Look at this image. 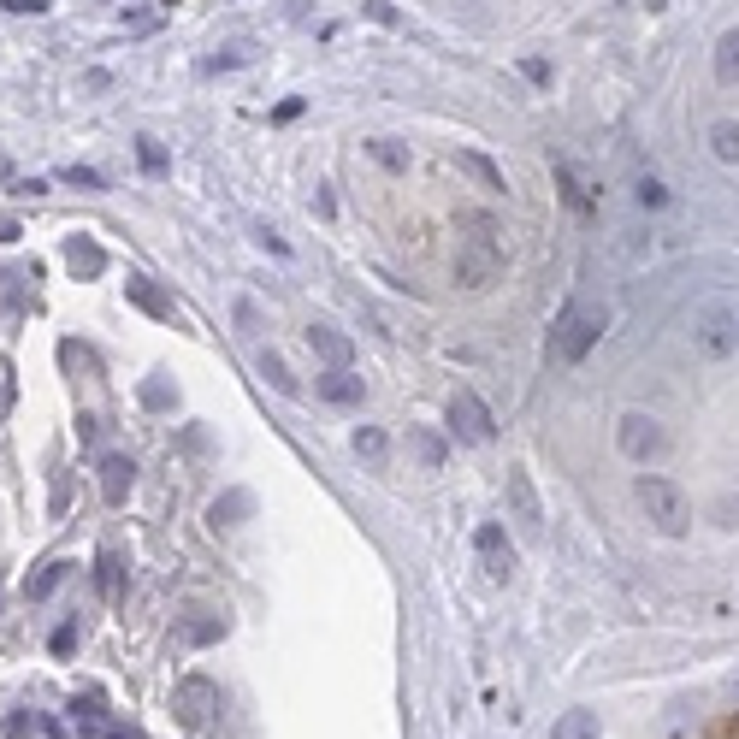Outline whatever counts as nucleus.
I'll list each match as a JSON object with an SVG mask.
<instances>
[{
	"instance_id": "nucleus-1",
	"label": "nucleus",
	"mask_w": 739,
	"mask_h": 739,
	"mask_svg": "<svg viewBox=\"0 0 739 739\" xmlns=\"http://www.w3.org/2000/svg\"><path fill=\"white\" fill-rule=\"evenodd\" d=\"M598 337H604V308H592V302H568V308L556 314V326H550L544 355H550L556 367H580V361L598 349Z\"/></svg>"
},
{
	"instance_id": "nucleus-2",
	"label": "nucleus",
	"mask_w": 739,
	"mask_h": 739,
	"mask_svg": "<svg viewBox=\"0 0 739 739\" xmlns=\"http://www.w3.org/2000/svg\"><path fill=\"white\" fill-rule=\"evenodd\" d=\"M479 237H462L456 243V284L462 290H491L497 278H503V243H497V225L491 219H468Z\"/></svg>"
},
{
	"instance_id": "nucleus-3",
	"label": "nucleus",
	"mask_w": 739,
	"mask_h": 739,
	"mask_svg": "<svg viewBox=\"0 0 739 739\" xmlns=\"http://www.w3.org/2000/svg\"><path fill=\"white\" fill-rule=\"evenodd\" d=\"M639 503H645V521L663 538H680L692 527V503H686V491L669 473H639Z\"/></svg>"
},
{
	"instance_id": "nucleus-4",
	"label": "nucleus",
	"mask_w": 739,
	"mask_h": 739,
	"mask_svg": "<svg viewBox=\"0 0 739 739\" xmlns=\"http://www.w3.org/2000/svg\"><path fill=\"white\" fill-rule=\"evenodd\" d=\"M615 450H621L627 462H657V456L669 450V432H663V420H657V414L627 408V414L615 420Z\"/></svg>"
},
{
	"instance_id": "nucleus-5",
	"label": "nucleus",
	"mask_w": 739,
	"mask_h": 739,
	"mask_svg": "<svg viewBox=\"0 0 739 739\" xmlns=\"http://www.w3.org/2000/svg\"><path fill=\"white\" fill-rule=\"evenodd\" d=\"M692 349L710 355V361H722V355H734L739 349V314L728 308V302H710V308L692 314Z\"/></svg>"
},
{
	"instance_id": "nucleus-6",
	"label": "nucleus",
	"mask_w": 739,
	"mask_h": 739,
	"mask_svg": "<svg viewBox=\"0 0 739 739\" xmlns=\"http://www.w3.org/2000/svg\"><path fill=\"white\" fill-rule=\"evenodd\" d=\"M172 710H178V722H184V728H207V722H213V710H219V686H213L207 674H190V680H178V692H172Z\"/></svg>"
},
{
	"instance_id": "nucleus-7",
	"label": "nucleus",
	"mask_w": 739,
	"mask_h": 739,
	"mask_svg": "<svg viewBox=\"0 0 739 739\" xmlns=\"http://www.w3.org/2000/svg\"><path fill=\"white\" fill-rule=\"evenodd\" d=\"M450 426H456V438H468V444H491V438H497L491 408L479 403V391H468V385L450 397Z\"/></svg>"
},
{
	"instance_id": "nucleus-8",
	"label": "nucleus",
	"mask_w": 739,
	"mask_h": 739,
	"mask_svg": "<svg viewBox=\"0 0 739 739\" xmlns=\"http://www.w3.org/2000/svg\"><path fill=\"white\" fill-rule=\"evenodd\" d=\"M473 550H479V562H485L491 580H515V544H509V533H503L497 521H485V527L473 533Z\"/></svg>"
},
{
	"instance_id": "nucleus-9",
	"label": "nucleus",
	"mask_w": 739,
	"mask_h": 739,
	"mask_svg": "<svg viewBox=\"0 0 739 739\" xmlns=\"http://www.w3.org/2000/svg\"><path fill=\"white\" fill-rule=\"evenodd\" d=\"M509 509H515V521H521V533H538V527H544V503H538L533 479H527L521 468L509 473Z\"/></svg>"
},
{
	"instance_id": "nucleus-10",
	"label": "nucleus",
	"mask_w": 739,
	"mask_h": 739,
	"mask_svg": "<svg viewBox=\"0 0 739 739\" xmlns=\"http://www.w3.org/2000/svg\"><path fill=\"white\" fill-rule=\"evenodd\" d=\"M308 349H314L326 367H349V355H355V343L337 332L332 320H314V326H308Z\"/></svg>"
},
{
	"instance_id": "nucleus-11",
	"label": "nucleus",
	"mask_w": 739,
	"mask_h": 739,
	"mask_svg": "<svg viewBox=\"0 0 739 739\" xmlns=\"http://www.w3.org/2000/svg\"><path fill=\"white\" fill-rule=\"evenodd\" d=\"M131 485H136V468H131V456H107L101 462V497L119 509L125 497H131Z\"/></svg>"
},
{
	"instance_id": "nucleus-12",
	"label": "nucleus",
	"mask_w": 739,
	"mask_h": 739,
	"mask_svg": "<svg viewBox=\"0 0 739 739\" xmlns=\"http://www.w3.org/2000/svg\"><path fill=\"white\" fill-rule=\"evenodd\" d=\"M320 397H326L332 408H355L361 397H367V385H361V379H355L349 367H332V373L320 379Z\"/></svg>"
},
{
	"instance_id": "nucleus-13",
	"label": "nucleus",
	"mask_w": 739,
	"mask_h": 739,
	"mask_svg": "<svg viewBox=\"0 0 739 739\" xmlns=\"http://www.w3.org/2000/svg\"><path fill=\"white\" fill-rule=\"evenodd\" d=\"M550 739H604L598 710H562V716L550 722Z\"/></svg>"
},
{
	"instance_id": "nucleus-14",
	"label": "nucleus",
	"mask_w": 739,
	"mask_h": 739,
	"mask_svg": "<svg viewBox=\"0 0 739 739\" xmlns=\"http://www.w3.org/2000/svg\"><path fill=\"white\" fill-rule=\"evenodd\" d=\"M66 267L77 272V278H95V272L107 267V255H101V243H95V237H71V243H66Z\"/></svg>"
},
{
	"instance_id": "nucleus-15",
	"label": "nucleus",
	"mask_w": 739,
	"mask_h": 739,
	"mask_svg": "<svg viewBox=\"0 0 739 739\" xmlns=\"http://www.w3.org/2000/svg\"><path fill=\"white\" fill-rule=\"evenodd\" d=\"M710 66H716V83H739V24L716 36V54H710Z\"/></svg>"
},
{
	"instance_id": "nucleus-16",
	"label": "nucleus",
	"mask_w": 739,
	"mask_h": 739,
	"mask_svg": "<svg viewBox=\"0 0 739 739\" xmlns=\"http://www.w3.org/2000/svg\"><path fill=\"white\" fill-rule=\"evenodd\" d=\"M710 154L722 166H739V119H716L710 125Z\"/></svg>"
},
{
	"instance_id": "nucleus-17",
	"label": "nucleus",
	"mask_w": 739,
	"mask_h": 739,
	"mask_svg": "<svg viewBox=\"0 0 739 739\" xmlns=\"http://www.w3.org/2000/svg\"><path fill=\"white\" fill-rule=\"evenodd\" d=\"M125 290H131V302H136V308H148L154 320H172V314H178V308H172V302H166V296H160V290L148 284V278H131Z\"/></svg>"
},
{
	"instance_id": "nucleus-18",
	"label": "nucleus",
	"mask_w": 739,
	"mask_h": 739,
	"mask_svg": "<svg viewBox=\"0 0 739 739\" xmlns=\"http://www.w3.org/2000/svg\"><path fill=\"white\" fill-rule=\"evenodd\" d=\"M95 580H101V598H119V592H125V562H119V550H101Z\"/></svg>"
},
{
	"instance_id": "nucleus-19",
	"label": "nucleus",
	"mask_w": 739,
	"mask_h": 739,
	"mask_svg": "<svg viewBox=\"0 0 739 739\" xmlns=\"http://www.w3.org/2000/svg\"><path fill=\"white\" fill-rule=\"evenodd\" d=\"M219 633H225V621H213V615H190V621L178 627V639H184V645H213Z\"/></svg>"
},
{
	"instance_id": "nucleus-20",
	"label": "nucleus",
	"mask_w": 739,
	"mask_h": 739,
	"mask_svg": "<svg viewBox=\"0 0 739 739\" xmlns=\"http://www.w3.org/2000/svg\"><path fill=\"white\" fill-rule=\"evenodd\" d=\"M237 515H249V491H231V497H219V503L207 509L213 527H237Z\"/></svg>"
},
{
	"instance_id": "nucleus-21",
	"label": "nucleus",
	"mask_w": 739,
	"mask_h": 739,
	"mask_svg": "<svg viewBox=\"0 0 739 739\" xmlns=\"http://www.w3.org/2000/svg\"><path fill=\"white\" fill-rule=\"evenodd\" d=\"M456 166H462V172H473V178H479L485 190H509V184H503V172H497V166H491L485 154H456Z\"/></svg>"
},
{
	"instance_id": "nucleus-22",
	"label": "nucleus",
	"mask_w": 739,
	"mask_h": 739,
	"mask_svg": "<svg viewBox=\"0 0 739 739\" xmlns=\"http://www.w3.org/2000/svg\"><path fill=\"white\" fill-rule=\"evenodd\" d=\"M261 379H272V391H284V397H296V379H290V367L278 361V355H261Z\"/></svg>"
},
{
	"instance_id": "nucleus-23",
	"label": "nucleus",
	"mask_w": 739,
	"mask_h": 739,
	"mask_svg": "<svg viewBox=\"0 0 739 739\" xmlns=\"http://www.w3.org/2000/svg\"><path fill=\"white\" fill-rule=\"evenodd\" d=\"M355 456L379 462V456H385V432H379V426H355Z\"/></svg>"
},
{
	"instance_id": "nucleus-24",
	"label": "nucleus",
	"mask_w": 739,
	"mask_h": 739,
	"mask_svg": "<svg viewBox=\"0 0 739 739\" xmlns=\"http://www.w3.org/2000/svg\"><path fill=\"white\" fill-rule=\"evenodd\" d=\"M414 456H420L426 468H444V438H438V432H414Z\"/></svg>"
},
{
	"instance_id": "nucleus-25",
	"label": "nucleus",
	"mask_w": 739,
	"mask_h": 739,
	"mask_svg": "<svg viewBox=\"0 0 739 739\" xmlns=\"http://www.w3.org/2000/svg\"><path fill=\"white\" fill-rule=\"evenodd\" d=\"M60 580H66V562H48V568H42L36 580H24V592H30V598H48V592H54Z\"/></svg>"
},
{
	"instance_id": "nucleus-26",
	"label": "nucleus",
	"mask_w": 739,
	"mask_h": 739,
	"mask_svg": "<svg viewBox=\"0 0 739 739\" xmlns=\"http://www.w3.org/2000/svg\"><path fill=\"white\" fill-rule=\"evenodd\" d=\"M367 148H373V160H379V166H391V172H403V166H408V154L397 148V142H385V136H379V142H367Z\"/></svg>"
},
{
	"instance_id": "nucleus-27",
	"label": "nucleus",
	"mask_w": 739,
	"mask_h": 739,
	"mask_svg": "<svg viewBox=\"0 0 739 739\" xmlns=\"http://www.w3.org/2000/svg\"><path fill=\"white\" fill-rule=\"evenodd\" d=\"M136 154H142V166H148V172H166V148H160L154 136H142V148H136Z\"/></svg>"
},
{
	"instance_id": "nucleus-28",
	"label": "nucleus",
	"mask_w": 739,
	"mask_h": 739,
	"mask_svg": "<svg viewBox=\"0 0 739 739\" xmlns=\"http://www.w3.org/2000/svg\"><path fill=\"white\" fill-rule=\"evenodd\" d=\"M633 196H639L645 207H663V202H669V190H663L657 178H639V190H633Z\"/></svg>"
},
{
	"instance_id": "nucleus-29",
	"label": "nucleus",
	"mask_w": 739,
	"mask_h": 739,
	"mask_svg": "<svg viewBox=\"0 0 739 739\" xmlns=\"http://www.w3.org/2000/svg\"><path fill=\"white\" fill-rule=\"evenodd\" d=\"M48 645H54V657H71V651H77V621H66V627H60Z\"/></svg>"
},
{
	"instance_id": "nucleus-30",
	"label": "nucleus",
	"mask_w": 739,
	"mask_h": 739,
	"mask_svg": "<svg viewBox=\"0 0 739 739\" xmlns=\"http://www.w3.org/2000/svg\"><path fill=\"white\" fill-rule=\"evenodd\" d=\"M66 184H77V190H101V172H89V166H66Z\"/></svg>"
},
{
	"instance_id": "nucleus-31",
	"label": "nucleus",
	"mask_w": 739,
	"mask_h": 739,
	"mask_svg": "<svg viewBox=\"0 0 739 739\" xmlns=\"http://www.w3.org/2000/svg\"><path fill=\"white\" fill-rule=\"evenodd\" d=\"M142 403H148V408H166V403H172V391H166V385H142Z\"/></svg>"
},
{
	"instance_id": "nucleus-32",
	"label": "nucleus",
	"mask_w": 739,
	"mask_h": 739,
	"mask_svg": "<svg viewBox=\"0 0 739 739\" xmlns=\"http://www.w3.org/2000/svg\"><path fill=\"white\" fill-rule=\"evenodd\" d=\"M6 12H48V0H0Z\"/></svg>"
},
{
	"instance_id": "nucleus-33",
	"label": "nucleus",
	"mask_w": 739,
	"mask_h": 739,
	"mask_svg": "<svg viewBox=\"0 0 739 739\" xmlns=\"http://www.w3.org/2000/svg\"><path fill=\"white\" fill-rule=\"evenodd\" d=\"M12 237H18V225H12V219H0V243H12Z\"/></svg>"
},
{
	"instance_id": "nucleus-34",
	"label": "nucleus",
	"mask_w": 739,
	"mask_h": 739,
	"mask_svg": "<svg viewBox=\"0 0 739 739\" xmlns=\"http://www.w3.org/2000/svg\"><path fill=\"white\" fill-rule=\"evenodd\" d=\"M125 6H131V0H125Z\"/></svg>"
}]
</instances>
